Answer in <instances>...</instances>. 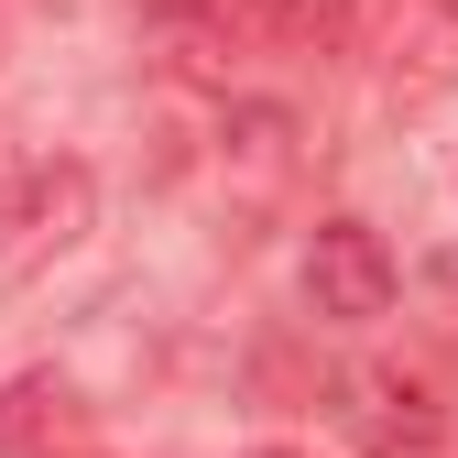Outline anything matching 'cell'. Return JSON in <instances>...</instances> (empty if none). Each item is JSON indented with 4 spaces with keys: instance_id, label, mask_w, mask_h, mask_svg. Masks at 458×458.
Masks as SVG:
<instances>
[{
    "instance_id": "cell-4",
    "label": "cell",
    "mask_w": 458,
    "mask_h": 458,
    "mask_svg": "<svg viewBox=\"0 0 458 458\" xmlns=\"http://www.w3.org/2000/svg\"><path fill=\"white\" fill-rule=\"evenodd\" d=\"M218 164L241 175V197H273L284 175H295V109H273V98H241L218 121Z\"/></svg>"
},
{
    "instance_id": "cell-2",
    "label": "cell",
    "mask_w": 458,
    "mask_h": 458,
    "mask_svg": "<svg viewBox=\"0 0 458 458\" xmlns=\"http://www.w3.org/2000/svg\"><path fill=\"white\" fill-rule=\"evenodd\" d=\"M306 306L338 317V327H371L393 306V251H382L371 218H317V241H306Z\"/></svg>"
},
{
    "instance_id": "cell-6",
    "label": "cell",
    "mask_w": 458,
    "mask_h": 458,
    "mask_svg": "<svg viewBox=\"0 0 458 458\" xmlns=\"http://www.w3.org/2000/svg\"><path fill=\"white\" fill-rule=\"evenodd\" d=\"M251 458H295V447H251Z\"/></svg>"
},
{
    "instance_id": "cell-1",
    "label": "cell",
    "mask_w": 458,
    "mask_h": 458,
    "mask_svg": "<svg viewBox=\"0 0 458 458\" xmlns=\"http://www.w3.org/2000/svg\"><path fill=\"white\" fill-rule=\"evenodd\" d=\"M98 218V175L66 153V164H33V175L12 186V208H0V295H22L33 273H55Z\"/></svg>"
},
{
    "instance_id": "cell-3",
    "label": "cell",
    "mask_w": 458,
    "mask_h": 458,
    "mask_svg": "<svg viewBox=\"0 0 458 458\" xmlns=\"http://www.w3.org/2000/svg\"><path fill=\"white\" fill-rule=\"evenodd\" d=\"M350 393H360V404H350V426H360V447H371V458H426V447L447 437L437 393H426L415 371H360Z\"/></svg>"
},
{
    "instance_id": "cell-7",
    "label": "cell",
    "mask_w": 458,
    "mask_h": 458,
    "mask_svg": "<svg viewBox=\"0 0 458 458\" xmlns=\"http://www.w3.org/2000/svg\"><path fill=\"white\" fill-rule=\"evenodd\" d=\"M44 12H66V0H44Z\"/></svg>"
},
{
    "instance_id": "cell-5",
    "label": "cell",
    "mask_w": 458,
    "mask_h": 458,
    "mask_svg": "<svg viewBox=\"0 0 458 458\" xmlns=\"http://www.w3.org/2000/svg\"><path fill=\"white\" fill-rule=\"evenodd\" d=\"M0 447H12V458H88L66 382H12V393H0Z\"/></svg>"
}]
</instances>
